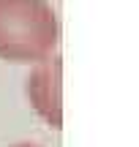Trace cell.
<instances>
[{
	"label": "cell",
	"instance_id": "cell-1",
	"mask_svg": "<svg viewBox=\"0 0 139 147\" xmlns=\"http://www.w3.org/2000/svg\"><path fill=\"white\" fill-rule=\"evenodd\" d=\"M57 41L60 22L49 0H0V60L36 63Z\"/></svg>",
	"mask_w": 139,
	"mask_h": 147
},
{
	"label": "cell",
	"instance_id": "cell-2",
	"mask_svg": "<svg viewBox=\"0 0 139 147\" xmlns=\"http://www.w3.org/2000/svg\"><path fill=\"white\" fill-rule=\"evenodd\" d=\"M25 93L30 106L49 125L63 128V57L57 52L33 63Z\"/></svg>",
	"mask_w": 139,
	"mask_h": 147
},
{
	"label": "cell",
	"instance_id": "cell-3",
	"mask_svg": "<svg viewBox=\"0 0 139 147\" xmlns=\"http://www.w3.org/2000/svg\"><path fill=\"white\" fill-rule=\"evenodd\" d=\"M11 147H41V144H11Z\"/></svg>",
	"mask_w": 139,
	"mask_h": 147
}]
</instances>
